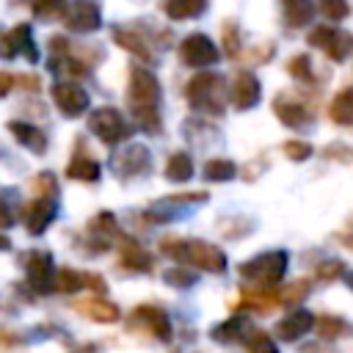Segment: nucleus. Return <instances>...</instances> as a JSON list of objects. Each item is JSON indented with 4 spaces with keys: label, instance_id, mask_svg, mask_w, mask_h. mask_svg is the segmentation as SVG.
<instances>
[{
    "label": "nucleus",
    "instance_id": "f257e3e1",
    "mask_svg": "<svg viewBox=\"0 0 353 353\" xmlns=\"http://www.w3.org/2000/svg\"><path fill=\"white\" fill-rule=\"evenodd\" d=\"M160 97H163V88H160L157 77H154L149 69L135 66V69L130 72L127 102H130L132 119H135L138 127L146 130V132H157V130H160V110H157Z\"/></svg>",
    "mask_w": 353,
    "mask_h": 353
},
{
    "label": "nucleus",
    "instance_id": "f03ea898",
    "mask_svg": "<svg viewBox=\"0 0 353 353\" xmlns=\"http://www.w3.org/2000/svg\"><path fill=\"white\" fill-rule=\"evenodd\" d=\"M160 251L168 254L176 262L193 265V268L207 270V273H223L226 270L223 251L218 245H212V243H204V240H174V237H165L160 243Z\"/></svg>",
    "mask_w": 353,
    "mask_h": 353
},
{
    "label": "nucleus",
    "instance_id": "7ed1b4c3",
    "mask_svg": "<svg viewBox=\"0 0 353 353\" xmlns=\"http://www.w3.org/2000/svg\"><path fill=\"white\" fill-rule=\"evenodd\" d=\"M287 265H290L287 251H268L243 262L237 270H240V279H245L254 290H273L284 279Z\"/></svg>",
    "mask_w": 353,
    "mask_h": 353
},
{
    "label": "nucleus",
    "instance_id": "20e7f679",
    "mask_svg": "<svg viewBox=\"0 0 353 353\" xmlns=\"http://www.w3.org/2000/svg\"><path fill=\"white\" fill-rule=\"evenodd\" d=\"M185 97L193 110H201L207 116H221L223 113V80L215 72H199L188 80Z\"/></svg>",
    "mask_w": 353,
    "mask_h": 353
},
{
    "label": "nucleus",
    "instance_id": "39448f33",
    "mask_svg": "<svg viewBox=\"0 0 353 353\" xmlns=\"http://www.w3.org/2000/svg\"><path fill=\"white\" fill-rule=\"evenodd\" d=\"M88 130L102 141V143H108V146H116V143H121V141H127L130 138V124L124 121V116L116 110V108H97V110H91V116H88Z\"/></svg>",
    "mask_w": 353,
    "mask_h": 353
},
{
    "label": "nucleus",
    "instance_id": "423d86ee",
    "mask_svg": "<svg viewBox=\"0 0 353 353\" xmlns=\"http://www.w3.org/2000/svg\"><path fill=\"white\" fill-rule=\"evenodd\" d=\"M306 39H309L312 47H320V50H323L331 61H336V63H342V61L350 55V44H353V39H350L347 30H339V28H331V25H317V28H312V33H309Z\"/></svg>",
    "mask_w": 353,
    "mask_h": 353
},
{
    "label": "nucleus",
    "instance_id": "0eeeda50",
    "mask_svg": "<svg viewBox=\"0 0 353 353\" xmlns=\"http://www.w3.org/2000/svg\"><path fill=\"white\" fill-rule=\"evenodd\" d=\"M176 52H179L182 63L196 66V69L212 66V63H218V58H221V50H218L204 33H190L188 39H182V44H179Z\"/></svg>",
    "mask_w": 353,
    "mask_h": 353
},
{
    "label": "nucleus",
    "instance_id": "6e6552de",
    "mask_svg": "<svg viewBox=\"0 0 353 353\" xmlns=\"http://www.w3.org/2000/svg\"><path fill=\"white\" fill-rule=\"evenodd\" d=\"M50 94H52L55 108H58L63 116H69V119L83 116V113L88 110V94H85V88H80V85L72 83V80H61V83H55Z\"/></svg>",
    "mask_w": 353,
    "mask_h": 353
},
{
    "label": "nucleus",
    "instance_id": "1a4fd4ad",
    "mask_svg": "<svg viewBox=\"0 0 353 353\" xmlns=\"http://www.w3.org/2000/svg\"><path fill=\"white\" fill-rule=\"evenodd\" d=\"M61 19H63L66 30H72V33H91L102 25V14H99L97 3H91V0H74L69 8H63Z\"/></svg>",
    "mask_w": 353,
    "mask_h": 353
},
{
    "label": "nucleus",
    "instance_id": "9d476101",
    "mask_svg": "<svg viewBox=\"0 0 353 353\" xmlns=\"http://www.w3.org/2000/svg\"><path fill=\"white\" fill-rule=\"evenodd\" d=\"M132 323L141 325V328H146V331H149L154 339H160V342H171V336H174L171 320H168V314H165L160 306H152V303H141V306H135V312H132Z\"/></svg>",
    "mask_w": 353,
    "mask_h": 353
},
{
    "label": "nucleus",
    "instance_id": "9b49d317",
    "mask_svg": "<svg viewBox=\"0 0 353 353\" xmlns=\"http://www.w3.org/2000/svg\"><path fill=\"white\" fill-rule=\"evenodd\" d=\"M22 50L28 52L25 55L28 61H36L39 58L36 55V47L30 44V25L28 22H19L11 30L0 33V58H17Z\"/></svg>",
    "mask_w": 353,
    "mask_h": 353
},
{
    "label": "nucleus",
    "instance_id": "f8f14e48",
    "mask_svg": "<svg viewBox=\"0 0 353 353\" xmlns=\"http://www.w3.org/2000/svg\"><path fill=\"white\" fill-rule=\"evenodd\" d=\"M55 218V199L52 196H39L33 201L25 204L22 210V221H25V229L30 234H41Z\"/></svg>",
    "mask_w": 353,
    "mask_h": 353
},
{
    "label": "nucleus",
    "instance_id": "ddd939ff",
    "mask_svg": "<svg viewBox=\"0 0 353 353\" xmlns=\"http://www.w3.org/2000/svg\"><path fill=\"white\" fill-rule=\"evenodd\" d=\"M97 290L105 292V281L97 273H80L72 268H63L58 273H52V290L55 292H77V290Z\"/></svg>",
    "mask_w": 353,
    "mask_h": 353
},
{
    "label": "nucleus",
    "instance_id": "4468645a",
    "mask_svg": "<svg viewBox=\"0 0 353 353\" xmlns=\"http://www.w3.org/2000/svg\"><path fill=\"white\" fill-rule=\"evenodd\" d=\"M259 94H262V85L259 80L251 74V72H237L232 85H229V99L237 110H248L259 102Z\"/></svg>",
    "mask_w": 353,
    "mask_h": 353
},
{
    "label": "nucleus",
    "instance_id": "2eb2a0df",
    "mask_svg": "<svg viewBox=\"0 0 353 353\" xmlns=\"http://www.w3.org/2000/svg\"><path fill=\"white\" fill-rule=\"evenodd\" d=\"M25 270H28V284L39 292L52 290V256L47 251H30L25 259Z\"/></svg>",
    "mask_w": 353,
    "mask_h": 353
},
{
    "label": "nucleus",
    "instance_id": "dca6fc26",
    "mask_svg": "<svg viewBox=\"0 0 353 353\" xmlns=\"http://www.w3.org/2000/svg\"><path fill=\"white\" fill-rule=\"evenodd\" d=\"M314 325V314L309 309H295L290 312L284 320H279L276 325V336L281 342H298L303 334H309V328Z\"/></svg>",
    "mask_w": 353,
    "mask_h": 353
},
{
    "label": "nucleus",
    "instance_id": "f3484780",
    "mask_svg": "<svg viewBox=\"0 0 353 353\" xmlns=\"http://www.w3.org/2000/svg\"><path fill=\"white\" fill-rule=\"evenodd\" d=\"M273 113L281 119V124H287V127H303V124H309V119H312V113L298 102V99H292V97H284V94H279L276 99H273Z\"/></svg>",
    "mask_w": 353,
    "mask_h": 353
},
{
    "label": "nucleus",
    "instance_id": "a211bd4d",
    "mask_svg": "<svg viewBox=\"0 0 353 353\" xmlns=\"http://www.w3.org/2000/svg\"><path fill=\"white\" fill-rule=\"evenodd\" d=\"M116 165H119V174H121V176L146 174V168H149V152H146V146H141V143L127 146V149L116 157Z\"/></svg>",
    "mask_w": 353,
    "mask_h": 353
},
{
    "label": "nucleus",
    "instance_id": "6ab92c4d",
    "mask_svg": "<svg viewBox=\"0 0 353 353\" xmlns=\"http://www.w3.org/2000/svg\"><path fill=\"white\" fill-rule=\"evenodd\" d=\"M74 309L94 323H116L119 320V306L105 298H83L74 303Z\"/></svg>",
    "mask_w": 353,
    "mask_h": 353
},
{
    "label": "nucleus",
    "instance_id": "aec40b11",
    "mask_svg": "<svg viewBox=\"0 0 353 353\" xmlns=\"http://www.w3.org/2000/svg\"><path fill=\"white\" fill-rule=\"evenodd\" d=\"M8 130H11V135H14L25 149H30L33 154H44V152H47V135H44L36 124L8 121Z\"/></svg>",
    "mask_w": 353,
    "mask_h": 353
},
{
    "label": "nucleus",
    "instance_id": "412c9836",
    "mask_svg": "<svg viewBox=\"0 0 353 353\" xmlns=\"http://www.w3.org/2000/svg\"><path fill=\"white\" fill-rule=\"evenodd\" d=\"M121 265L127 270H152V254H146L132 237H121Z\"/></svg>",
    "mask_w": 353,
    "mask_h": 353
},
{
    "label": "nucleus",
    "instance_id": "4be33fe9",
    "mask_svg": "<svg viewBox=\"0 0 353 353\" xmlns=\"http://www.w3.org/2000/svg\"><path fill=\"white\" fill-rule=\"evenodd\" d=\"M281 14L290 28H306L314 17L312 0H281Z\"/></svg>",
    "mask_w": 353,
    "mask_h": 353
},
{
    "label": "nucleus",
    "instance_id": "5701e85b",
    "mask_svg": "<svg viewBox=\"0 0 353 353\" xmlns=\"http://www.w3.org/2000/svg\"><path fill=\"white\" fill-rule=\"evenodd\" d=\"M113 39H116V44L119 47H124L127 52H132L135 58H141L143 63H149L154 55L149 52V47L143 44V39H141V33H135V30H127V28H113Z\"/></svg>",
    "mask_w": 353,
    "mask_h": 353
},
{
    "label": "nucleus",
    "instance_id": "b1692460",
    "mask_svg": "<svg viewBox=\"0 0 353 353\" xmlns=\"http://www.w3.org/2000/svg\"><path fill=\"white\" fill-rule=\"evenodd\" d=\"M66 176L77 182H97L99 179V163L88 154H74L72 163L66 165Z\"/></svg>",
    "mask_w": 353,
    "mask_h": 353
},
{
    "label": "nucleus",
    "instance_id": "393cba45",
    "mask_svg": "<svg viewBox=\"0 0 353 353\" xmlns=\"http://www.w3.org/2000/svg\"><path fill=\"white\" fill-rule=\"evenodd\" d=\"M207 8V0H165L163 3V11L168 19H193V17H201Z\"/></svg>",
    "mask_w": 353,
    "mask_h": 353
},
{
    "label": "nucleus",
    "instance_id": "a878e982",
    "mask_svg": "<svg viewBox=\"0 0 353 353\" xmlns=\"http://www.w3.org/2000/svg\"><path fill=\"white\" fill-rule=\"evenodd\" d=\"M328 116H331V121H336V124H342V127H347V124L353 121V88H342V91L331 99Z\"/></svg>",
    "mask_w": 353,
    "mask_h": 353
},
{
    "label": "nucleus",
    "instance_id": "bb28decb",
    "mask_svg": "<svg viewBox=\"0 0 353 353\" xmlns=\"http://www.w3.org/2000/svg\"><path fill=\"white\" fill-rule=\"evenodd\" d=\"M88 234L91 237H97V248H105L116 234H119V226H116V218L110 215V212H99L91 223H88Z\"/></svg>",
    "mask_w": 353,
    "mask_h": 353
},
{
    "label": "nucleus",
    "instance_id": "cd10ccee",
    "mask_svg": "<svg viewBox=\"0 0 353 353\" xmlns=\"http://www.w3.org/2000/svg\"><path fill=\"white\" fill-rule=\"evenodd\" d=\"M193 176V160L185 152H176L165 163V179L168 182H188Z\"/></svg>",
    "mask_w": 353,
    "mask_h": 353
},
{
    "label": "nucleus",
    "instance_id": "c85d7f7f",
    "mask_svg": "<svg viewBox=\"0 0 353 353\" xmlns=\"http://www.w3.org/2000/svg\"><path fill=\"white\" fill-rule=\"evenodd\" d=\"M50 66H52V72H58L61 77H83V74H85V66H83L74 55H69V50L52 52Z\"/></svg>",
    "mask_w": 353,
    "mask_h": 353
},
{
    "label": "nucleus",
    "instance_id": "c756f323",
    "mask_svg": "<svg viewBox=\"0 0 353 353\" xmlns=\"http://www.w3.org/2000/svg\"><path fill=\"white\" fill-rule=\"evenodd\" d=\"M240 298H243V306H251L256 312H270L273 306H279L273 290H254V287H248V290H243Z\"/></svg>",
    "mask_w": 353,
    "mask_h": 353
},
{
    "label": "nucleus",
    "instance_id": "7c9ffc66",
    "mask_svg": "<svg viewBox=\"0 0 353 353\" xmlns=\"http://www.w3.org/2000/svg\"><path fill=\"white\" fill-rule=\"evenodd\" d=\"M204 179H210V182H229L234 174H237V168H234V163L232 160H221V157H215V160H207L204 163Z\"/></svg>",
    "mask_w": 353,
    "mask_h": 353
},
{
    "label": "nucleus",
    "instance_id": "2f4dec72",
    "mask_svg": "<svg viewBox=\"0 0 353 353\" xmlns=\"http://www.w3.org/2000/svg\"><path fill=\"white\" fill-rule=\"evenodd\" d=\"M245 353H279V347H276V342L270 339L268 331L254 328V331L245 336Z\"/></svg>",
    "mask_w": 353,
    "mask_h": 353
},
{
    "label": "nucleus",
    "instance_id": "473e14b6",
    "mask_svg": "<svg viewBox=\"0 0 353 353\" xmlns=\"http://www.w3.org/2000/svg\"><path fill=\"white\" fill-rule=\"evenodd\" d=\"M240 336H243V317H232L212 328V339L218 342H237Z\"/></svg>",
    "mask_w": 353,
    "mask_h": 353
},
{
    "label": "nucleus",
    "instance_id": "72a5a7b5",
    "mask_svg": "<svg viewBox=\"0 0 353 353\" xmlns=\"http://www.w3.org/2000/svg\"><path fill=\"white\" fill-rule=\"evenodd\" d=\"M317 331H320V336L323 339H336V336H342L345 331H347V323L342 320V317H331V314H325V317H320L317 320Z\"/></svg>",
    "mask_w": 353,
    "mask_h": 353
},
{
    "label": "nucleus",
    "instance_id": "f704fd0d",
    "mask_svg": "<svg viewBox=\"0 0 353 353\" xmlns=\"http://www.w3.org/2000/svg\"><path fill=\"white\" fill-rule=\"evenodd\" d=\"M317 8H320V14L328 17L331 22H342V19H347V14H350L347 0H317Z\"/></svg>",
    "mask_w": 353,
    "mask_h": 353
},
{
    "label": "nucleus",
    "instance_id": "c9c22d12",
    "mask_svg": "<svg viewBox=\"0 0 353 353\" xmlns=\"http://www.w3.org/2000/svg\"><path fill=\"white\" fill-rule=\"evenodd\" d=\"M221 33H223V52L229 58H237L240 52V36H237V22L234 19H226L221 25Z\"/></svg>",
    "mask_w": 353,
    "mask_h": 353
},
{
    "label": "nucleus",
    "instance_id": "e433bc0d",
    "mask_svg": "<svg viewBox=\"0 0 353 353\" xmlns=\"http://www.w3.org/2000/svg\"><path fill=\"white\" fill-rule=\"evenodd\" d=\"M287 72H290L295 80H303V83H312V80H314L309 55H295V58H290V61H287Z\"/></svg>",
    "mask_w": 353,
    "mask_h": 353
},
{
    "label": "nucleus",
    "instance_id": "4c0bfd02",
    "mask_svg": "<svg viewBox=\"0 0 353 353\" xmlns=\"http://www.w3.org/2000/svg\"><path fill=\"white\" fill-rule=\"evenodd\" d=\"M66 0H33V11L39 19H58L63 17Z\"/></svg>",
    "mask_w": 353,
    "mask_h": 353
},
{
    "label": "nucleus",
    "instance_id": "58836bf2",
    "mask_svg": "<svg viewBox=\"0 0 353 353\" xmlns=\"http://www.w3.org/2000/svg\"><path fill=\"white\" fill-rule=\"evenodd\" d=\"M306 292H309V281H292L276 292V301L279 303H298L301 298H306Z\"/></svg>",
    "mask_w": 353,
    "mask_h": 353
},
{
    "label": "nucleus",
    "instance_id": "ea45409f",
    "mask_svg": "<svg viewBox=\"0 0 353 353\" xmlns=\"http://www.w3.org/2000/svg\"><path fill=\"white\" fill-rule=\"evenodd\" d=\"M281 149H284V154H287L290 160H295V163L309 160V154H312V146H309L306 141H287Z\"/></svg>",
    "mask_w": 353,
    "mask_h": 353
},
{
    "label": "nucleus",
    "instance_id": "a19ab883",
    "mask_svg": "<svg viewBox=\"0 0 353 353\" xmlns=\"http://www.w3.org/2000/svg\"><path fill=\"white\" fill-rule=\"evenodd\" d=\"M165 281H168L171 287H190V284L196 281V276H193V273H188V270L171 268V270H165Z\"/></svg>",
    "mask_w": 353,
    "mask_h": 353
},
{
    "label": "nucleus",
    "instance_id": "79ce46f5",
    "mask_svg": "<svg viewBox=\"0 0 353 353\" xmlns=\"http://www.w3.org/2000/svg\"><path fill=\"white\" fill-rule=\"evenodd\" d=\"M204 199H207V193L196 190V193H174V196H165L163 201H168V204H193V201H204Z\"/></svg>",
    "mask_w": 353,
    "mask_h": 353
},
{
    "label": "nucleus",
    "instance_id": "37998d69",
    "mask_svg": "<svg viewBox=\"0 0 353 353\" xmlns=\"http://www.w3.org/2000/svg\"><path fill=\"white\" fill-rule=\"evenodd\" d=\"M345 270V265L339 262V259H334V262H323L320 268H317V276L323 279V281H328V279H336V273H342Z\"/></svg>",
    "mask_w": 353,
    "mask_h": 353
},
{
    "label": "nucleus",
    "instance_id": "c03bdc74",
    "mask_svg": "<svg viewBox=\"0 0 353 353\" xmlns=\"http://www.w3.org/2000/svg\"><path fill=\"white\" fill-rule=\"evenodd\" d=\"M33 185H36L41 193H47V196H55V182H52V174H39Z\"/></svg>",
    "mask_w": 353,
    "mask_h": 353
},
{
    "label": "nucleus",
    "instance_id": "a18cd8bd",
    "mask_svg": "<svg viewBox=\"0 0 353 353\" xmlns=\"http://www.w3.org/2000/svg\"><path fill=\"white\" fill-rule=\"evenodd\" d=\"M11 85H14V77L8 72H0V97H6L11 91Z\"/></svg>",
    "mask_w": 353,
    "mask_h": 353
},
{
    "label": "nucleus",
    "instance_id": "49530a36",
    "mask_svg": "<svg viewBox=\"0 0 353 353\" xmlns=\"http://www.w3.org/2000/svg\"><path fill=\"white\" fill-rule=\"evenodd\" d=\"M11 223H14V215H11V212H8V207L0 201V229H8Z\"/></svg>",
    "mask_w": 353,
    "mask_h": 353
}]
</instances>
